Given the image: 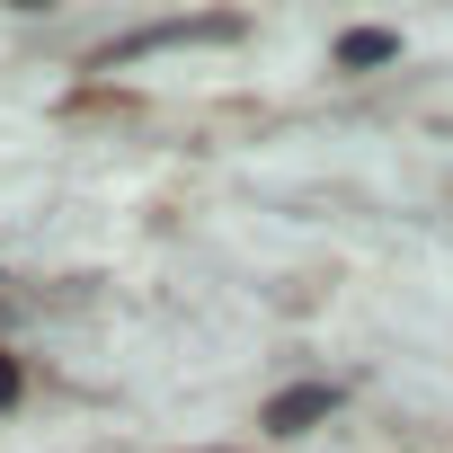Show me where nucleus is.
<instances>
[{
	"mask_svg": "<svg viewBox=\"0 0 453 453\" xmlns=\"http://www.w3.org/2000/svg\"><path fill=\"white\" fill-rule=\"evenodd\" d=\"M232 36H241V19H160V27L116 36V45L98 54V72H116V63H134V54H160V45H232Z\"/></svg>",
	"mask_w": 453,
	"mask_h": 453,
	"instance_id": "1",
	"label": "nucleus"
},
{
	"mask_svg": "<svg viewBox=\"0 0 453 453\" xmlns=\"http://www.w3.org/2000/svg\"><path fill=\"white\" fill-rule=\"evenodd\" d=\"M329 409H338V382H294V391H276V400H267V418H258V426H267V435H311Z\"/></svg>",
	"mask_w": 453,
	"mask_h": 453,
	"instance_id": "2",
	"label": "nucleus"
},
{
	"mask_svg": "<svg viewBox=\"0 0 453 453\" xmlns=\"http://www.w3.org/2000/svg\"><path fill=\"white\" fill-rule=\"evenodd\" d=\"M391 54H400L391 27H347V36H338V63H347V72H373V63H391Z\"/></svg>",
	"mask_w": 453,
	"mask_h": 453,
	"instance_id": "3",
	"label": "nucleus"
},
{
	"mask_svg": "<svg viewBox=\"0 0 453 453\" xmlns=\"http://www.w3.org/2000/svg\"><path fill=\"white\" fill-rule=\"evenodd\" d=\"M10 400H19V365H10V356H0V409H10Z\"/></svg>",
	"mask_w": 453,
	"mask_h": 453,
	"instance_id": "4",
	"label": "nucleus"
},
{
	"mask_svg": "<svg viewBox=\"0 0 453 453\" xmlns=\"http://www.w3.org/2000/svg\"><path fill=\"white\" fill-rule=\"evenodd\" d=\"M204 453H222V444H204Z\"/></svg>",
	"mask_w": 453,
	"mask_h": 453,
	"instance_id": "5",
	"label": "nucleus"
}]
</instances>
